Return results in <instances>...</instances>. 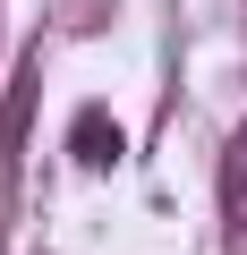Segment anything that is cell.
I'll use <instances>...</instances> for the list:
<instances>
[{"label": "cell", "mask_w": 247, "mask_h": 255, "mask_svg": "<svg viewBox=\"0 0 247 255\" xmlns=\"http://www.w3.org/2000/svg\"><path fill=\"white\" fill-rule=\"evenodd\" d=\"M34 102H43V60L26 51V60H17V77H9V102H0V179H9V170H17V153H26Z\"/></svg>", "instance_id": "1"}, {"label": "cell", "mask_w": 247, "mask_h": 255, "mask_svg": "<svg viewBox=\"0 0 247 255\" xmlns=\"http://www.w3.org/2000/svg\"><path fill=\"white\" fill-rule=\"evenodd\" d=\"M222 230H230V247L247 255V128L222 145Z\"/></svg>", "instance_id": "2"}, {"label": "cell", "mask_w": 247, "mask_h": 255, "mask_svg": "<svg viewBox=\"0 0 247 255\" xmlns=\"http://www.w3.org/2000/svg\"><path fill=\"white\" fill-rule=\"evenodd\" d=\"M77 162H94V170L119 162V128H111V111H85V119H77Z\"/></svg>", "instance_id": "3"}]
</instances>
